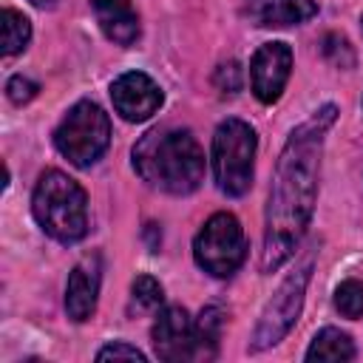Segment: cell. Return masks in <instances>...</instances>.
<instances>
[{"label": "cell", "mask_w": 363, "mask_h": 363, "mask_svg": "<svg viewBox=\"0 0 363 363\" xmlns=\"http://www.w3.org/2000/svg\"><path fill=\"white\" fill-rule=\"evenodd\" d=\"M37 91H40L37 82L28 79V77H23V74L11 77L9 85H6V94H9V99H11L14 105H26V102H31V99L37 96Z\"/></svg>", "instance_id": "cell-20"}, {"label": "cell", "mask_w": 363, "mask_h": 363, "mask_svg": "<svg viewBox=\"0 0 363 363\" xmlns=\"http://www.w3.org/2000/svg\"><path fill=\"white\" fill-rule=\"evenodd\" d=\"M108 142H111V119L91 99L77 102L54 130L57 150L74 167H91L108 150Z\"/></svg>", "instance_id": "cell-5"}, {"label": "cell", "mask_w": 363, "mask_h": 363, "mask_svg": "<svg viewBox=\"0 0 363 363\" xmlns=\"http://www.w3.org/2000/svg\"><path fill=\"white\" fill-rule=\"evenodd\" d=\"M162 303H164V289L156 278L139 275L130 284V303H128L130 315H153V312H159Z\"/></svg>", "instance_id": "cell-16"}, {"label": "cell", "mask_w": 363, "mask_h": 363, "mask_svg": "<svg viewBox=\"0 0 363 363\" xmlns=\"http://www.w3.org/2000/svg\"><path fill=\"white\" fill-rule=\"evenodd\" d=\"M153 349L159 360L179 363V360H199L196 349V329L190 315L182 306H164L153 323Z\"/></svg>", "instance_id": "cell-8"}, {"label": "cell", "mask_w": 363, "mask_h": 363, "mask_svg": "<svg viewBox=\"0 0 363 363\" xmlns=\"http://www.w3.org/2000/svg\"><path fill=\"white\" fill-rule=\"evenodd\" d=\"M113 108L128 122H145L162 105V88L142 71H128L111 85Z\"/></svg>", "instance_id": "cell-10"}, {"label": "cell", "mask_w": 363, "mask_h": 363, "mask_svg": "<svg viewBox=\"0 0 363 363\" xmlns=\"http://www.w3.org/2000/svg\"><path fill=\"white\" fill-rule=\"evenodd\" d=\"M99 281H102L99 255H85L82 261L74 264V269L68 272V284H65V312H68L71 320L82 323L94 315L96 295H99Z\"/></svg>", "instance_id": "cell-11"}, {"label": "cell", "mask_w": 363, "mask_h": 363, "mask_svg": "<svg viewBox=\"0 0 363 363\" xmlns=\"http://www.w3.org/2000/svg\"><path fill=\"white\" fill-rule=\"evenodd\" d=\"M221 326H224V312L218 306H204L199 320L193 323L196 329V349H199V360L204 357H216L218 349V337H221Z\"/></svg>", "instance_id": "cell-15"}, {"label": "cell", "mask_w": 363, "mask_h": 363, "mask_svg": "<svg viewBox=\"0 0 363 363\" xmlns=\"http://www.w3.org/2000/svg\"><path fill=\"white\" fill-rule=\"evenodd\" d=\"M318 14L315 0H250L247 17L258 28H286L301 26Z\"/></svg>", "instance_id": "cell-12"}, {"label": "cell", "mask_w": 363, "mask_h": 363, "mask_svg": "<svg viewBox=\"0 0 363 363\" xmlns=\"http://www.w3.org/2000/svg\"><path fill=\"white\" fill-rule=\"evenodd\" d=\"M255 130L244 119H224L213 133V176L221 193L244 196L252 184Z\"/></svg>", "instance_id": "cell-4"}, {"label": "cell", "mask_w": 363, "mask_h": 363, "mask_svg": "<svg viewBox=\"0 0 363 363\" xmlns=\"http://www.w3.org/2000/svg\"><path fill=\"white\" fill-rule=\"evenodd\" d=\"M335 119H337L335 105H323L320 111H315L303 125H298L289 133L275 162L267 218H264L261 272H275L278 267H284L312 221L323 139L326 130L335 125Z\"/></svg>", "instance_id": "cell-1"}, {"label": "cell", "mask_w": 363, "mask_h": 363, "mask_svg": "<svg viewBox=\"0 0 363 363\" xmlns=\"http://www.w3.org/2000/svg\"><path fill=\"white\" fill-rule=\"evenodd\" d=\"M31 3H34L37 9H51V6L57 3V0H31Z\"/></svg>", "instance_id": "cell-23"}, {"label": "cell", "mask_w": 363, "mask_h": 363, "mask_svg": "<svg viewBox=\"0 0 363 363\" xmlns=\"http://www.w3.org/2000/svg\"><path fill=\"white\" fill-rule=\"evenodd\" d=\"M216 85L221 94H235L241 88V71L235 62H224L218 71H216Z\"/></svg>", "instance_id": "cell-22"}, {"label": "cell", "mask_w": 363, "mask_h": 363, "mask_svg": "<svg viewBox=\"0 0 363 363\" xmlns=\"http://www.w3.org/2000/svg\"><path fill=\"white\" fill-rule=\"evenodd\" d=\"M335 309L343 318H360L363 315V281L357 278H346L337 289H335Z\"/></svg>", "instance_id": "cell-18"}, {"label": "cell", "mask_w": 363, "mask_h": 363, "mask_svg": "<svg viewBox=\"0 0 363 363\" xmlns=\"http://www.w3.org/2000/svg\"><path fill=\"white\" fill-rule=\"evenodd\" d=\"M0 23H3V54L6 57L20 54L28 45V40H31V23H28V17H23L14 9H3Z\"/></svg>", "instance_id": "cell-17"}, {"label": "cell", "mask_w": 363, "mask_h": 363, "mask_svg": "<svg viewBox=\"0 0 363 363\" xmlns=\"http://www.w3.org/2000/svg\"><path fill=\"white\" fill-rule=\"evenodd\" d=\"M96 360H139V363H145L147 357H145L136 346H128V343L116 340V343L102 346V349L96 352Z\"/></svg>", "instance_id": "cell-21"}, {"label": "cell", "mask_w": 363, "mask_h": 363, "mask_svg": "<svg viewBox=\"0 0 363 363\" xmlns=\"http://www.w3.org/2000/svg\"><path fill=\"white\" fill-rule=\"evenodd\" d=\"M323 54H326V60H332L337 68H349V65L354 62V54H352L349 43H346L343 37H337V34H326V37H323Z\"/></svg>", "instance_id": "cell-19"}, {"label": "cell", "mask_w": 363, "mask_h": 363, "mask_svg": "<svg viewBox=\"0 0 363 363\" xmlns=\"http://www.w3.org/2000/svg\"><path fill=\"white\" fill-rule=\"evenodd\" d=\"M105 37L116 45H130L139 37V14L130 0H91Z\"/></svg>", "instance_id": "cell-13"}, {"label": "cell", "mask_w": 363, "mask_h": 363, "mask_svg": "<svg viewBox=\"0 0 363 363\" xmlns=\"http://www.w3.org/2000/svg\"><path fill=\"white\" fill-rule=\"evenodd\" d=\"M247 255L244 227L233 213H216L204 221L193 241L196 264L213 278H230Z\"/></svg>", "instance_id": "cell-6"}, {"label": "cell", "mask_w": 363, "mask_h": 363, "mask_svg": "<svg viewBox=\"0 0 363 363\" xmlns=\"http://www.w3.org/2000/svg\"><path fill=\"white\" fill-rule=\"evenodd\" d=\"M309 278H312V258H306L295 272H289L281 281V286L267 301V306H264V312H261V318L255 323V332H252V340H250V349L252 352L269 349L278 340H284V335L292 329V323L301 315Z\"/></svg>", "instance_id": "cell-7"}, {"label": "cell", "mask_w": 363, "mask_h": 363, "mask_svg": "<svg viewBox=\"0 0 363 363\" xmlns=\"http://www.w3.org/2000/svg\"><path fill=\"white\" fill-rule=\"evenodd\" d=\"M31 213L43 233L60 244H74L88 233V196L62 170H45L37 179Z\"/></svg>", "instance_id": "cell-3"}, {"label": "cell", "mask_w": 363, "mask_h": 363, "mask_svg": "<svg viewBox=\"0 0 363 363\" xmlns=\"http://www.w3.org/2000/svg\"><path fill=\"white\" fill-rule=\"evenodd\" d=\"M292 71V48L286 43H264L250 62V77H252V94L264 102L272 105Z\"/></svg>", "instance_id": "cell-9"}, {"label": "cell", "mask_w": 363, "mask_h": 363, "mask_svg": "<svg viewBox=\"0 0 363 363\" xmlns=\"http://www.w3.org/2000/svg\"><path fill=\"white\" fill-rule=\"evenodd\" d=\"M133 170L156 190L187 196L204 179V153L184 128H153L133 145Z\"/></svg>", "instance_id": "cell-2"}, {"label": "cell", "mask_w": 363, "mask_h": 363, "mask_svg": "<svg viewBox=\"0 0 363 363\" xmlns=\"http://www.w3.org/2000/svg\"><path fill=\"white\" fill-rule=\"evenodd\" d=\"M354 357V343L346 332L335 329V326H326L320 329L309 349H306V360H329V363H337V360H352Z\"/></svg>", "instance_id": "cell-14"}]
</instances>
